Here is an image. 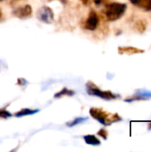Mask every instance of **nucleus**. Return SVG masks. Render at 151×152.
I'll return each instance as SVG.
<instances>
[{"instance_id": "obj_5", "label": "nucleus", "mask_w": 151, "mask_h": 152, "mask_svg": "<svg viewBox=\"0 0 151 152\" xmlns=\"http://www.w3.org/2000/svg\"><path fill=\"white\" fill-rule=\"evenodd\" d=\"M99 21H100V20H99L98 14L94 11H91L88 15V18L85 21V28L88 30H94L98 27Z\"/></svg>"}, {"instance_id": "obj_22", "label": "nucleus", "mask_w": 151, "mask_h": 152, "mask_svg": "<svg viewBox=\"0 0 151 152\" xmlns=\"http://www.w3.org/2000/svg\"><path fill=\"white\" fill-rule=\"evenodd\" d=\"M48 1H51V0H48Z\"/></svg>"}, {"instance_id": "obj_21", "label": "nucleus", "mask_w": 151, "mask_h": 152, "mask_svg": "<svg viewBox=\"0 0 151 152\" xmlns=\"http://www.w3.org/2000/svg\"><path fill=\"white\" fill-rule=\"evenodd\" d=\"M61 1H62V2H63V1H64V0H61Z\"/></svg>"}, {"instance_id": "obj_8", "label": "nucleus", "mask_w": 151, "mask_h": 152, "mask_svg": "<svg viewBox=\"0 0 151 152\" xmlns=\"http://www.w3.org/2000/svg\"><path fill=\"white\" fill-rule=\"evenodd\" d=\"M151 97V92L147 91H140L138 94H134L133 97L128 98L125 101L126 102H133V101H139V100H147Z\"/></svg>"}, {"instance_id": "obj_7", "label": "nucleus", "mask_w": 151, "mask_h": 152, "mask_svg": "<svg viewBox=\"0 0 151 152\" xmlns=\"http://www.w3.org/2000/svg\"><path fill=\"white\" fill-rule=\"evenodd\" d=\"M118 53L120 54H136V53H144V50L133 46H120L118 48Z\"/></svg>"}, {"instance_id": "obj_1", "label": "nucleus", "mask_w": 151, "mask_h": 152, "mask_svg": "<svg viewBox=\"0 0 151 152\" xmlns=\"http://www.w3.org/2000/svg\"><path fill=\"white\" fill-rule=\"evenodd\" d=\"M90 115L93 118L98 120L101 124L105 126H109L114 122H117L121 120V118L117 114H110L103 110L102 109H98V108H92L90 110Z\"/></svg>"}, {"instance_id": "obj_15", "label": "nucleus", "mask_w": 151, "mask_h": 152, "mask_svg": "<svg viewBox=\"0 0 151 152\" xmlns=\"http://www.w3.org/2000/svg\"><path fill=\"white\" fill-rule=\"evenodd\" d=\"M85 118H76L74 121L69 122V123L67 124V126H76V125H77V124H79V123L85 121Z\"/></svg>"}, {"instance_id": "obj_18", "label": "nucleus", "mask_w": 151, "mask_h": 152, "mask_svg": "<svg viewBox=\"0 0 151 152\" xmlns=\"http://www.w3.org/2000/svg\"><path fill=\"white\" fill-rule=\"evenodd\" d=\"M94 1V3H95V4H97V5H100L101 3H103L105 0H93Z\"/></svg>"}, {"instance_id": "obj_6", "label": "nucleus", "mask_w": 151, "mask_h": 152, "mask_svg": "<svg viewBox=\"0 0 151 152\" xmlns=\"http://www.w3.org/2000/svg\"><path fill=\"white\" fill-rule=\"evenodd\" d=\"M13 15L18 18H26L31 15L32 13V7L29 4H26L24 6H20L13 11Z\"/></svg>"}, {"instance_id": "obj_11", "label": "nucleus", "mask_w": 151, "mask_h": 152, "mask_svg": "<svg viewBox=\"0 0 151 152\" xmlns=\"http://www.w3.org/2000/svg\"><path fill=\"white\" fill-rule=\"evenodd\" d=\"M74 91L72 90H69L68 88H62L61 91H60L59 93H57L54 97L55 98H60V97H62V96H72L74 94Z\"/></svg>"}, {"instance_id": "obj_2", "label": "nucleus", "mask_w": 151, "mask_h": 152, "mask_svg": "<svg viewBox=\"0 0 151 152\" xmlns=\"http://www.w3.org/2000/svg\"><path fill=\"white\" fill-rule=\"evenodd\" d=\"M126 4L122 3H110L108 4L104 9L106 19L109 21H114L120 19L126 10Z\"/></svg>"}, {"instance_id": "obj_9", "label": "nucleus", "mask_w": 151, "mask_h": 152, "mask_svg": "<svg viewBox=\"0 0 151 152\" xmlns=\"http://www.w3.org/2000/svg\"><path fill=\"white\" fill-rule=\"evenodd\" d=\"M147 20H144V19H141V20H138L135 23H134V26H133V28L137 31V32H140V33H143L146 28H147Z\"/></svg>"}, {"instance_id": "obj_12", "label": "nucleus", "mask_w": 151, "mask_h": 152, "mask_svg": "<svg viewBox=\"0 0 151 152\" xmlns=\"http://www.w3.org/2000/svg\"><path fill=\"white\" fill-rule=\"evenodd\" d=\"M37 111H38L37 110H30V109H22L20 111H18L17 113H15V116L16 117H24V116H27V115L34 114V113H36Z\"/></svg>"}, {"instance_id": "obj_3", "label": "nucleus", "mask_w": 151, "mask_h": 152, "mask_svg": "<svg viewBox=\"0 0 151 152\" xmlns=\"http://www.w3.org/2000/svg\"><path fill=\"white\" fill-rule=\"evenodd\" d=\"M86 88H87V93L89 94L98 96V97H101L105 100H113V99H117L118 97V95L114 94L110 91H101L93 82H88L86 84Z\"/></svg>"}, {"instance_id": "obj_16", "label": "nucleus", "mask_w": 151, "mask_h": 152, "mask_svg": "<svg viewBox=\"0 0 151 152\" xmlns=\"http://www.w3.org/2000/svg\"><path fill=\"white\" fill-rule=\"evenodd\" d=\"M98 135H100L101 137H102L103 139H107L108 138V132L105 130V129H101L99 132H98Z\"/></svg>"}, {"instance_id": "obj_17", "label": "nucleus", "mask_w": 151, "mask_h": 152, "mask_svg": "<svg viewBox=\"0 0 151 152\" xmlns=\"http://www.w3.org/2000/svg\"><path fill=\"white\" fill-rule=\"evenodd\" d=\"M130 2H131L133 4H134V5H136V6H139V4H140V3L142 2V0H130Z\"/></svg>"}, {"instance_id": "obj_10", "label": "nucleus", "mask_w": 151, "mask_h": 152, "mask_svg": "<svg viewBox=\"0 0 151 152\" xmlns=\"http://www.w3.org/2000/svg\"><path fill=\"white\" fill-rule=\"evenodd\" d=\"M84 139H85V142L90 145H100L101 144V141L98 138H96V136L92 135V134L85 135L84 137Z\"/></svg>"}, {"instance_id": "obj_14", "label": "nucleus", "mask_w": 151, "mask_h": 152, "mask_svg": "<svg viewBox=\"0 0 151 152\" xmlns=\"http://www.w3.org/2000/svg\"><path fill=\"white\" fill-rule=\"evenodd\" d=\"M10 117H12V114L10 112H8L4 109L0 110V118H10Z\"/></svg>"}, {"instance_id": "obj_19", "label": "nucleus", "mask_w": 151, "mask_h": 152, "mask_svg": "<svg viewBox=\"0 0 151 152\" xmlns=\"http://www.w3.org/2000/svg\"><path fill=\"white\" fill-rule=\"evenodd\" d=\"M88 1H89V0H82L83 4H86L88 3Z\"/></svg>"}, {"instance_id": "obj_20", "label": "nucleus", "mask_w": 151, "mask_h": 152, "mask_svg": "<svg viewBox=\"0 0 151 152\" xmlns=\"http://www.w3.org/2000/svg\"><path fill=\"white\" fill-rule=\"evenodd\" d=\"M2 18V11H1V9H0V19Z\"/></svg>"}, {"instance_id": "obj_4", "label": "nucleus", "mask_w": 151, "mask_h": 152, "mask_svg": "<svg viewBox=\"0 0 151 152\" xmlns=\"http://www.w3.org/2000/svg\"><path fill=\"white\" fill-rule=\"evenodd\" d=\"M37 18L44 22L50 23L53 20V12L50 7L44 6L39 9L37 12Z\"/></svg>"}, {"instance_id": "obj_23", "label": "nucleus", "mask_w": 151, "mask_h": 152, "mask_svg": "<svg viewBox=\"0 0 151 152\" xmlns=\"http://www.w3.org/2000/svg\"><path fill=\"white\" fill-rule=\"evenodd\" d=\"M0 1H2V0H0Z\"/></svg>"}, {"instance_id": "obj_13", "label": "nucleus", "mask_w": 151, "mask_h": 152, "mask_svg": "<svg viewBox=\"0 0 151 152\" xmlns=\"http://www.w3.org/2000/svg\"><path fill=\"white\" fill-rule=\"evenodd\" d=\"M139 7L142 8L144 11L150 12L151 11V0H142L139 4Z\"/></svg>"}]
</instances>
